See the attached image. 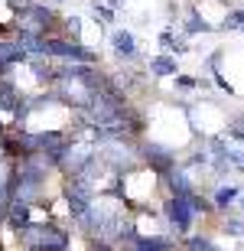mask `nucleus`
Returning a JSON list of instances; mask_svg holds the SVG:
<instances>
[{
    "instance_id": "nucleus-11",
    "label": "nucleus",
    "mask_w": 244,
    "mask_h": 251,
    "mask_svg": "<svg viewBox=\"0 0 244 251\" xmlns=\"http://www.w3.org/2000/svg\"><path fill=\"white\" fill-rule=\"evenodd\" d=\"M231 29H244V7H235L222 20V33H231Z\"/></svg>"
},
{
    "instance_id": "nucleus-4",
    "label": "nucleus",
    "mask_w": 244,
    "mask_h": 251,
    "mask_svg": "<svg viewBox=\"0 0 244 251\" xmlns=\"http://www.w3.org/2000/svg\"><path fill=\"white\" fill-rule=\"evenodd\" d=\"M143 157H147V167H153L156 173H166V170L176 167V157H173V150L160 147V144H143Z\"/></svg>"
},
{
    "instance_id": "nucleus-10",
    "label": "nucleus",
    "mask_w": 244,
    "mask_h": 251,
    "mask_svg": "<svg viewBox=\"0 0 244 251\" xmlns=\"http://www.w3.org/2000/svg\"><path fill=\"white\" fill-rule=\"evenodd\" d=\"M199 33H212V26H208L205 20L199 17L196 7H189V20H186V36H199Z\"/></svg>"
},
{
    "instance_id": "nucleus-9",
    "label": "nucleus",
    "mask_w": 244,
    "mask_h": 251,
    "mask_svg": "<svg viewBox=\"0 0 244 251\" xmlns=\"http://www.w3.org/2000/svg\"><path fill=\"white\" fill-rule=\"evenodd\" d=\"M235 199H241V193H238L235 183H225V186L215 189V209H228V205L235 202Z\"/></svg>"
},
{
    "instance_id": "nucleus-13",
    "label": "nucleus",
    "mask_w": 244,
    "mask_h": 251,
    "mask_svg": "<svg viewBox=\"0 0 244 251\" xmlns=\"http://www.w3.org/2000/svg\"><path fill=\"white\" fill-rule=\"evenodd\" d=\"M173 78H176V88H179V92H192V88L199 85V78H192V75H173Z\"/></svg>"
},
{
    "instance_id": "nucleus-15",
    "label": "nucleus",
    "mask_w": 244,
    "mask_h": 251,
    "mask_svg": "<svg viewBox=\"0 0 244 251\" xmlns=\"http://www.w3.org/2000/svg\"><path fill=\"white\" fill-rule=\"evenodd\" d=\"M66 26H68V36L75 39V36H78V29H82V20H78V17H72V20L66 23Z\"/></svg>"
},
{
    "instance_id": "nucleus-1",
    "label": "nucleus",
    "mask_w": 244,
    "mask_h": 251,
    "mask_svg": "<svg viewBox=\"0 0 244 251\" xmlns=\"http://www.w3.org/2000/svg\"><path fill=\"white\" fill-rule=\"evenodd\" d=\"M205 209H208V202L202 199V196H196V193L173 196V199L166 202V219H169V225L182 235V232H189V225L196 222V215L205 212Z\"/></svg>"
},
{
    "instance_id": "nucleus-5",
    "label": "nucleus",
    "mask_w": 244,
    "mask_h": 251,
    "mask_svg": "<svg viewBox=\"0 0 244 251\" xmlns=\"http://www.w3.org/2000/svg\"><path fill=\"white\" fill-rule=\"evenodd\" d=\"M26 49L20 46V43H3L0 39V72H7L13 62H26Z\"/></svg>"
},
{
    "instance_id": "nucleus-7",
    "label": "nucleus",
    "mask_w": 244,
    "mask_h": 251,
    "mask_svg": "<svg viewBox=\"0 0 244 251\" xmlns=\"http://www.w3.org/2000/svg\"><path fill=\"white\" fill-rule=\"evenodd\" d=\"M150 72L160 75V78H166V75H179V65L173 56H153L150 59Z\"/></svg>"
},
{
    "instance_id": "nucleus-12",
    "label": "nucleus",
    "mask_w": 244,
    "mask_h": 251,
    "mask_svg": "<svg viewBox=\"0 0 244 251\" xmlns=\"http://www.w3.org/2000/svg\"><path fill=\"white\" fill-rule=\"evenodd\" d=\"M160 46L173 49V52H186V49H189L182 36H173V29H163V33H160Z\"/></svg>"
},
{
    "instance_id": "nucleus-16",
    "label": "nucleus",
    "mask_w": 244,
    "mask_h": 251,
    "mask_svg": "<svg viewBox=\"0 0 244 251\" xmlns=\"http://www.w3.org/2000/svg\"><path fill=\"white\" fill-rule=\"evenodd\" d=\"M91 251H111V245L104 242V238H94V242H91Z\"/></svg>"
},
{
    "instance_id": "nucleus-14",
    "label": "nucleus",
    "mask_w": 244,
    "mask_h": 251,
    "mask_svg": "<svg viewBox=\"0 0 244 251\" xmlns=\"http://www.w3.org/2000/svg\"><path fill=\"white\" fill-rule=\"evenodd\" d=\"M225 232H228V235H238V238H244V219H228V222H225Z\"/></svg>"
},
{
    "instance_id": "nucleus-3",
    "label": "nucleus",
    "mask_w": 244,
    "mask_h": 251,
    "mask_svg": "<svg viewBox=\"0 0 244 251\" xmlns=\"http://www.w3.org/2000/svg\"><path fill=\"white\" fill-rule=\"evenodd\" d=\"M49 56H62V59H72V62H94V52L91 49L78 46V43H59V39H46V49Z\"/></svg>"
},
{
    "instance_id": "nucleus-6",
    "label": "nucleus",
    "mask_w": 244,
    "mask_h": 251,
    "mask_svg": "<svg viewBox=\"0 0 244 251\" xmlns=\"http://www.w3.org/2000/svg\"><path fill=\"white\" fill-rule=\"evenodd\" d=\"M111 43H114V52L121 59H133V52H137V43H133V36L127 33V29H117L111 36Z\"/></svg>"
},
{
    "instance_id": "nucleus-17",
    "label": "nucleus",
    "mask_w": 244,
    "mask_h": 251,
    "mask_svg": "<svg viewBox=\"0 0 244 251\" xmlns=\"http://www.w3.org/2000/svg\"><path fill=\"white\" fill-rule=\"evenodd\" d=\"M241 212H244V199H241Z\"/></svg>"
},
{
    "instance_id": "nucleus-2",
    "label": "nucleus",
    "mask_w": 244,
    "mask_h": 251,
    "mask_svg": "<svg viewBox=\"0 0 244 251\" xmlns=\"http://www.w3.org/2000/svg\"><path fill=\"white\" fill-rule=\"evenodd\" d=\"M20 238L39 251H66L68 245V235L56 225H26V228H20Z\"/></svg>"
},
{
    "instance_id": "nucleus-8",
    "label": "nucleus",
    "mask_w": 244,
    "mask_h": 251,
    "mask_svg": "<svg viewBox=\"0 0 244 251\" xmlns=\"http://www.w3.org/2000/svg\"><path fill=\"white\" fill-rule=\"evenodd\" d=\"M10 225L13 228H26L29 225V202H10Z\"/></svg>"
}]
</instances>
